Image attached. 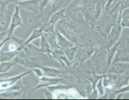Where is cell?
Masks as SVG:
<instances>
[{
	"instance_id": "277c9868",
	"label": "cell",
	"mask_w": 129,
	"mask_h": 100,
	"mask_svg": "<svg viewBox=\"0 0 129 100\" xmlns=\"http://www.w3.org/2000/svg\"><path fill=\"white\" fill-rule=\"evenodd\" d=\"M10 36V40H12L14 42H16L22 48V50H23V52H24V53L26 55L29 56L38 58V57L42 56L44 54V53H42V52L40 51V48L39 47L33 45L31 42L24 44V39L17 38V37L13 36V34H12Z\"/></svg>"
},
{
	"instance_id": "7c38bea8",
	"label": "cell",
	"mask_w": 129,
	"mask_h": 100,
	"mask_svg": "<svg viewBox=\"0 0 129 100\" xmlns=\"http://www.w3.org/2000/svg\"><path fill=\"white\" fill-rule=\"evenodd\" d=\"M63 80V78L61 77H51L49 76H42L39 77V82L40 84L36 87L35 88L32 90V91H35L36 89H39V88H44V87H47L49 86H53L58 84L59 83L61 82Z\"/></svg>"
},
{
	"instance_id": "9a60e30c",
	"label": "cell",
	"mask_w": 129,
	"mask_h": 100,
	"mask_svg": "<svg viewBox=\"0 0 129 100\" xmlns=\"http://www.w3.org/2000/svg\"><path fill=\"white\" fill-rule=\"evenodd\" d=\"M67 7L66 8H60V9L58 10L57 11L54 12L52 15L50 16L48 20V23L51 24H54L56 26L57 23L61 20V19L65 16V14H66Z\"/></svg>"
},
{
	"instance_id": "4dcf8cb0",
	"label": "cell",
	"mask_w": 129,
	"mask_h": 100,
	"mask_svg": "<svg viewBox=\"0 0 129 100\" xmlns=\"http://www.w3.org/2000/svg\"><path fill=\"white\" fill-rule=\"evenodd\" d=\"M7 36H8V32H7V31L0 32V41L5 39V38L7 37Z\"/></svg>"
},
{
	"instance_id": "d6a6232c",
	"label": "cell",
	"mask_w": 129,
	"mask_h": 100,
	"mask_svg": "<svg viewBox=\"0 0 129 100\" xmlns=\"http://www.w3.org/2000/svg\"><path fill=\"white\" fill-rule=\"evenodd\" d=\"M0 32H2V29H1V28H0Z\"/></svg>"
},
{
	"instance_id": "d6986e66",
	"label": "cell",
	"mask_w": 129,
	"mask_h": 100,
	"mask_svg": "<svg viewBox=\"0 0 129 100\" xmlns=\"http://www.w3.org/2000/svg\"><path fill=\"white\" fill-rule=\"evenodd\" d=\"M40 50L44 54H47L51 60H52V51L50 46L49 44L48 43L47 41L46 40L44 35H42L40 38Z\"/></svg>"
},
{
	"instance_id": "52a82bcc",
	"label": "cell",
	"mask_w": 129,
	"mask_h": 100,
	"mask_svg": "<svg viewBox=\"0 0 129 100\" xmlns=\"http://www.w3.org/2000/svg\"><path fill=\"white\" fill-rule=\"evenodd\" d=\"M122 27L119 23H116L112 26L108 35L106 37L107 48L113 46V44L119 41L122 32Z\"/></svg>"
},
{
	"instance_id": "8fae6325",
	"label": "cell",
	"mask_w": 129,
	"mask_h": 100,
	"mask_svg": "<svg viewBox=\"0 0 129 100\" xmlns=\"http://www.w3.org/2000/svg\"><path fill=\"white\" fill-rule=\"evenodd\" d=\"M126 45L123 48H117L112 62H129V40L126 38ZM111 62V63H112Z\"/></svg>"
},
{
	"instance_id": "e0dca14e",
	"label": "cell",
	"mask_w": 129,
	"mask_h": 100,
	"mask_svg": "<svg viewBox=\"0 0 129 100\" xmlns=\"http://www.w3.org/2000/svg\"><path fill=\"white\" fill-rule=\"evenodd\" d=\"M21 50H22V48L19 46L17 50H14V51H10V50L8 52L0 51V60L2 62L10 61L20 53Z\"/></svg>"
},
{
	"instance_id": "3957f363",
	"label": "cell",
	"mask_w": 129,
	"mask_h": 100,
	"mask_svg": "<svg viewBox=\"0 0 129 100\" xmlns=\"http://www.w3.org/2000/svg\"><path fill=\"white\" fill-rule=\"evenodd\" d=\"M90 58L96 74H104L107 66L106 48L103 46H95V51Z\"/></svg>"
},
{
	"instance_id": "2e32d148",
	"label": "cell",
	"mask_w": 129,
	"mask_h": 100,
	"mask_svg": "<svg viewBox=\"0 0 129 100\" xmlns=\"http://www.w3.org/2000/svg\"><path fill=\"white\" fill-rule=\"evenodd\" d=\"M129 81V70H126L125 73L119 76L114 82L113 88L116 89H119L124 86L128 85Z\"/></svg>"
},
{
	"instance_id": "83f0119b",
	"label": "cell",
	"mask_w": 129,
	"mask_h": 100,
	"mask_svg": "<svg viewBox=\"0 0 129 100\" xmlns=\"http://www.w3.org/2000/svg\"><path fill=\"white\" fill-rule=\"evenodd\" d=\"M120 25H121L122 28H128L129 27V15L128 13L127 15H125L122 19H121L120 22H119Z\"/></svg>"
},
{
	"instance_id": "ac0fdd59",
	"label": "cell",
	"mask_w": 129,
	"mask_h": 100,
	"mask_svg": "<svg viewBox=\"0 0 129 100\" xmlns=\"http://www.w3.org/2000/svg\"><path fill=\"white\" fill-rule=\"evenodd\" d=\"M120 43H121V41H119L116 42L113 46L106 48V50H107V66H106V68L108 67L110 64H111L113 58H114L116 52L117 48L119 47Z\"/></svg>"
},
{
	"instance_id": "4fadbf2b",
	"label": "cell",
	"mask_w": 129,
	"mask_h": 100,
	"mask_svg": "<svg viewBox=\"0 0 129 100\" xmlns=\"http://www.w3.org/2000/svg\"><path fill=\"white\" fill-rule=\"evenodd\" d=\"M31 72V70L27 71V72H25L24 74H21L19 75V76H14V77L8 78L5 80H0V91H2V90L3 91V90H7L13 84H15L17 81H18L19 80L21 79L22 77H24V76L27 74H29Z\"/></svg>"
},
{
	"instance_id": "f546056e",
	"label": "cell",
	"mask_w": 129,
	"mask_h": 100,
	"mask_svg": "<svg viewBox=\"0 0 129 100\" xmlns=\"http://www.w3.org/2000/svg\"><path fill=\"white\" fill-rule=\"evenodd\" d=\"M10 36H7V37L5 38V39L2 40V41L0 42V51H1L2 48H3V46L5 45V44L8 41H10Z\"/></svg>"
},
{
	"instance_id": "ffe728a7",
	"label": "cell",
	"mask_w": 129,
	"mask_h": 100,
	"mask_svg": "<svg viewBox=\"0 0 129 100\" xmlns=\"http://www.w3.org/2000/svg\"><path fill=\"white\" fill-rule=\"evenodd\" d=\"M40 68L43 70V72L45 73L49 77H61V74H63V71L61 70L55 68L53 67L50 66H43L40 65Z\"/></svg>"
},
{
	"instance_id": "d4e9b609",
	"label": "cell",
	"mask_w": 129,
	"mask_h": 100,
	"mask_svg": "<svg viewBox=\"0 0 129 100\" xmlns=\"http://www.w3.org/2000/svg\"><path fill=\"white\" fill-rule=\"evenodd\" d=\"M10 3L8 0H0V16L10 13L8 11V5Z\"/></svg>"
},
{
	"instance_id": "30bf717a",
	"label": "cell",
	"mask_w": 129,
	"mask_h": 100,
	"mask_svg": "<svg viewBox=\"0 0 129 100\" xmlns=\"http://www.w3.org/2000/svg\"><path fill=\"white\" fill-rule=\"evenodd\" d=\"M40 0H26L17 2L15 4H17L20 8H22L34 14H39L40 13Z\"/></svg>"
},
{
	"instance_id": "f1b7e54d",
	"label": "cell",
	"mask_w": 129,
	"mask_h": 100,
	"mask_svg": "<svg viewBox=\"0 0 129 100\" xmlns=\"http://www.w3.org/2000/svg\"><path fill=\"white\" fill-rule=\"evenodd\" d=\"M31 71H33L35 74H36V76H37L38 77H40L42 76H44V72H43V70L40 68V67H35L31 69Z\"/></svg>"
},
{
	"instance_id": "603a6c76",
	"label": "cell",
	"mask_w": 129,
	"mask_h": 100,
	"mask_svg": "<svg viewBox=\"0 0 129 100\" xmlns=\"http://www.w3.org/2000/svg\"><path fill=\"white\" fill-rule=\"evenodd\" d=\"M42 35H43L42 27H40L37 28H35V30H33V31L32 32V33L31 34V35L29 36V38H27V39H26V40H24V43L27 44V43H29V42H31L32 41H33L34 40H35V39L41 38V36Z\"/></svg>"
},
{
	"instance_id": "5bb4252c",
	"label": "cell",
	"mask_w": 129,
	"mask_h": 100,
	"mask_svg": "<svg viewBox=\"0 0 129 100\" xmlns=\"http://www.w3.org/2000/svg\"><path fill=\"white\" fill-rule=\"evenodd\" d=\"M55 34H56V37L57 42H58V45L62 49L67 48H69L70 47V46L76 45L74 42H72L70 40H69L67 38L64 36L63 34H61L60 32L58 31L56 28Z\"/></svg>"
},
{
	"instance_id": "44dd1931",
	"label": "cell",
	"mask_w": 129,
	"mask_h": 100,
	"mask_svg": "<svg viewBox=\"0 0 129 100\" xmlns=\"http://www.w3.org/2000/svg\"><path fill=\"white\" fill-rule=\"evenodd\" d=\"M77 48H78V46L74 45V46H70V47L63 49V52H64V56L72 62H74Z\"/></svg>"
},
{
	"instance_id": "9c48e42d",
	"label": "cell",
	"mask_w": 129,
	"mask_h": 100,
	"mask_svg": "<svg viewBox=\"0 0 129 100\" xmlns=\"http://www.w3.org/2000/svg\"><path fill=\"white\" fill-rule=\"evenodd\" d=\"M129 62H112L106 69L104 74H115L121 75L129 68Z\"/></svg>"
},
{
	"instance_id": "ba28073f",
	"label": "cell",
	"mask_w": 129,
	"mask_h": 100,
	"mask_svg": "<svg viewBox=\"0 0 129 100\" xmlns=\"http://www.w3.org/2000/svg\"><path fill=\"white\" fill-rule=\"evenodd\" d=\"M19 26H23L22 18L20 14V7L17 4H15V11L12 15L9 27L7 30L8 36H11L13 34L15 28Z\"/></svg>"
},
{
	"instance_id": "7a4b0ae2",
	"label": "cell",
	"mask_w": 129,
	"mask_h": 100,
	"mask_svg": "<svg viewBox=\"0 0 129 100\" xmlns=\"http://www.w3.org/2000/svg\"><path fill=\"white\" fill-rule=\"evenodd\" d=\"M72 1V0H49L46 8L38 14L37 16L31 18L29 22L33 24L39 22L40 26H43L48 22L50 16L54 12L60 8L67 7Z\"/></svg>"
},
{
	"instance_id": "7402d4cb",
	"label": "cell",
	"mask_w": 129,
	"mask_h": 100,
	"mask_svg": "<svg viewBox=\"0 0 129 100\" xmlns=\"http://www.w3.org/2000/svg\"><path fill=\"white\" fill-rule=\"evenodd\" d=\"M26 92V88L21 89L19 91H7L4 92L2 95L4 97L8 98H15L18 97H23L25 96Z\"/></svg>"
},
{
	"instance_id": "8992f818",
	"label": "cell",
	"mask_w": 129,
	"mask_h": 100,
	"mask_svg": "<svg viewBox=\"0 0 129 100\" xmlns=\"http://www.w3.org/2000/svg\"><path fill=\"white\" fill-rule=\"evenodd\" d=\"M95 46H78L74 62L78 65L84 63L91 58L95 51Z\"/></svg>"
},
{
	"instance_id": "484cf974",
	"label": "cell",
	"mask_w": 129,
	"mask_h": 100,
	"mask_svg": "<svg viewBox=\"0 0 129 100\" xmlns=\"http://www.w3.org/2000/svg\"><path fill=\"white\" fill-rule=\"evenodd\" d=\"M121 0H104V9L105 12H107L111 9L114 5L119 3Z\"/></svg>"
},
{
	"instance_id": "4316f807",
	"label": "cell",
	"mask_w": 129,
	"mask_h": 100,
	"mask_svg": "<svg viewBox=\"0 0 129 100\" xmlns=\"http://www.w3.org/2000/svg\"><path fill=\"white\" fill-rule=\"evenodd\" d=\"M103 77V76H102ZM102 77H100L99 80L96 82V89L98 92V94L100 95V96H102L105 94V88L103 84V82H102Z\"/></svg>"
},
{
	"instance_id": "cb8c5ba5",
	"label": "cell",
	"mask_w": 129,
	"mask_h": 100,
	"mask_svg": "<svg viewBox=\"0 0 129 100\" xmlns=\"http://www.w3.org/2000/svg\"><path fill=\"white\" fill-rule=\"evenodd\" d=\"M15 64L14 62H2L0 63V74L8 72Z\"/></svg>"
},
{
	"instance_id": "5b68a950",
	"label": "cell",
	"mask_w": 129,
	"mask_h": 100,
	"mask_svg": "<svg viewBox=\"0 0 129 100\" xmlns=\"http://www.w3.org/2000/svg\"><path fill=\"white\" fill-rule=\"evenodd\" d=\"M13 62L30 69L40 67V64L38 62L37 58L26 55L22 50L16 56L13 58Z\"/></svg>"
},
{
	"instance_id": "836d02e7",
	"label": "cell",
	"mask_w": 129,
	"mask_h": 100,
	"mask_svg": "<svg viewBox=\"0 0 129 100\" xmlns=\"http://www.w3.org/2000/svg\"><path fill=\"white\" fill-rule=\"evenodd\" d=\"M1 62H2V61H1V60H0V63H1Z\"/></svg>"
},
{
	"instance_id": "6da1fadb",
	"label": "cell",
	"mask_w": 129,
	"mask_h": 100,
	"mask_svg": "<svg viewBox=\"0 0 129 100\" xmlns=\"http://www.w3.org/2000/svg\"><path fill=\"white\" fill-rule=\"evenodd\" d=\"M104 6V0H75L68 9L91 24L100 18Z\"/></svg>"
},
{
	"instance_id": "1f68e13d",
	"label": "cell",
	"mask_w": 129,
	"mask_h": 100,
	"mask_svg": "<svg viewBox=\"0 0 129 100\" xmlns=\"http://www.w3.org/2000/svg\"><path fill=\"white\" fill-rule=\"evenodd\" d=\"M8 1L10 2V3H17V2H23V1H26V0H8Z\"/></svg>"
}]
</instances>
